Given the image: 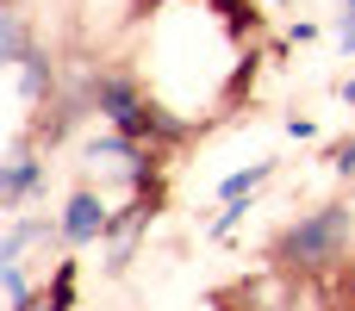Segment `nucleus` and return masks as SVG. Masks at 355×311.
Instances as JSON below:
<instances>
[{"instance_id":"20e7f679","label":"nucleus","mask_w":355,"mask_h":311,"mask_svg":"<svg viewBox=\"0 0 355 311\" xmlns=\"http://www.w3.org/2000/svg\"><path fill=\"white\" fill-rule=\"evenodd\" d=\"M268 175H275V162H256V168H237V175H231V181L218 187V193H225V206H237L243 193H256V187H262Z\"/></svg>"},{"instance_id":"0eeeda50","label":"nucleus","mask_w":355,"mask_h":311,"mask_svg":"<svg viewBox=\"0 0 355 311\" xmlns=\"http://www.w3.org/2000/svg\"><path fill=\"white\" fill-rule=\"evenodd\" d=\"M337 31H343V50L355 56V0H343V25H337Z\"/></svg>"},{"instance_id":"423d86ee","label":"nucleus","mask_w":355,"mask_h":311,"mask_svg":"<svg viewBox=\"0 0 355 311\" xmlns=\"http://www.w3.org/2000/svg\"><path fill=\"white\" fill-rule=\"evenodd\" d=\"M331 162H337V175H349V181H355V137H343V143L331 150Z\"/></svg>"},{"instance_id":"7ed1b4c3","label":"nucleus","mask_w":355,"mask_h":311,"mask_svg":"<svg viewBox=\"0 0 355 311\" xmlns=\"http://www.w3.org/2000/svg\"><path fill=\"white\" fill-rule=\"evenodd\" d=\"M31 187H37V162L19 150V156L6 162V181H0V206H6V212H19V199H25Z\"/></svg>"},{"instance_id":"f257e3e1","label":"nucleus","mask_w":355,"mask_h":311,"mask_svg":"<svg viewBox=\"0 0 355 311\" xmlns=\"http://www.w3.org/2000/svg\"><path fill=\"white\" fill-rule=\"evenodd\" d=\"M349 231H355V212H349V206H324V212H312V218L287 224V231L275 237L268 262H275V268H287V274H324V268H337V262H343Z\"/></svg>"},{"instance_id":"6e6552de","label":"nucleus","mask_w":355,"mask_h":311,"mask_svg":"<svg viewBox=\"0 0 355 311\" xmlns=\"http://www.w3.org/2000/svg\"><path fill=\"white\" fill-rule=\"evenodd\" d=\"M343 100H349V112H355V81H349V87H343Z\"/></svg>"},{"instance_id":"f03ea898","label":"nucleus","mask_w":355,"mask_h":311,"mask_svg":"<svg viewBox=\"0 0 355 311\" xmlns=\"http://www.w3.org/2000/svg\"><path fill=\"white\" fill-rule=\"evenodd\" d=\"M106 224H112V218H106V206H100L94 193H75L69 212H62V237H69V243H94V237H106Z\"/></svg>"},{"instance_id":"39448f33","label":"nucleus","mask_w":355,"mask_h":311,"mask_svg":"<svg viewBox=\"0 0 355 311\" xmlns=\"http://www.w3.org/2000/svg\"><path fill=\"white\" fill-rule=\"evenodd\" d=\"M19 75H25V100H44L50 69H44V56H37V50H25V56H19Z\"/></svg>"}]
</instances>
